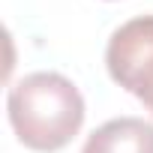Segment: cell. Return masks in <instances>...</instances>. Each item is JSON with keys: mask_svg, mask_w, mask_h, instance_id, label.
Segmentation results:
<instances>
[{"mask_svg": "<svg viewBox=\"0 0 153 153\" xmlns=\"http://www.w3.org/2000/svg\"><path fill=\"white\" fill-rule=\"evenodd\" d=\"M9 123L18 141L39 153L63 150L84 123V96L60 72H30L9 87Z\"/></svg>", "mask_w": 153, "mask_h": 153, "instance_id": "cell-1", "label": "cell"}, {"mask_svg": "<svg viewBox=\"0 0 153 153\" xmlns=\"http://www.w3.org/2000/svg\"><path fill=\"white\" fill-rule=\"evenodd\" d=\"M105 66L111 81L153 114V15H138L111 33Z\"/></svg>", "mask_w": 153, "mask_h": 153, "instance_id": "cell-2", "label": "cell"}, {"mask_svg": "<svg viewBox=\"0 0 153 153\" xmlns=\"http://www.w3.org/2000/svg\"><path fill=\"white\" fill-rule=\"evenodd\" d=\"M81 153H153V123L141 117H114L87 135Z\"/></svg>", "mask_w": 153, "mask_h": 153, "instance_id": "cell-3", "label": "cell"}]
</instances>
